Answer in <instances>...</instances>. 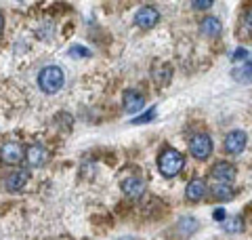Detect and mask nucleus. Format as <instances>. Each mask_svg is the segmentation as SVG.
<instances>
[{
  "label": "nucleus",
  "mask_w": 252,
  "mask_h": 240,
  "mask_svg": "<svg viewBox=\"0 0 252 240\" xmlns=\"http://www.w3.org/2000/svg\"><path fill=\"white\" fill-rule=\"evenodd\" d=\"M191 6H195V9H208V6H212V2L210 0H195Z\"/></svg>",
  "instance_id": "obj_20"
},
{
  "label": "nucleus",
  "mask_w": 252,
  "mask_h": 240,
  "mask_svg": "<svg viewBox=\"0 0 252 240\" xmlns=\"http://www.w3.org/2000/svg\"><path fill=\"white\" fill-rule=\"evenodd\" d=\"M231 74H233V78L238 80V82H252V59L244 61V66L235 68Z\"/></svg>",
  "instance_id": "obj_14"
},
{
  "label": "nucleus",
  "mask_w": 252,
  "mask_h": 240,
  "mask_svg": "<svg viewBox=\"0 0 252 240\" xmlns=\"http://www.w3.org/2000/svg\"><path fill=\"white\" fill-rule=\"evenodd\" d=\"M145 190H147V183L139 177H128L126 181H122V192L128 198H141L145 194Z\"/></svg>",
  "instance_id": "obj_9"
},
{
  "label": "nucleus",
  "mask_w": 252,
  "mask_h": 240,
  "mask_svg": "<svg viewBox=\"0 0 252 240\" xmlns=\"http://www.w3.org/2000/svg\"><path fill=\"white\" fill-rule=\"evenodd\" d=\"M200 30H202V34L204 36H208V38H217L220 32H223V26H220V21L217 19V17H206L202 21V26H200Z\"/></svg>",
  "instance_id": "obj_13"
},
{
  "label": "nucleus",
  "mask_w": 252,
  "mask_h": 240,
  "mask_svg": "<svg viewBox=\"0 0 252 240\" xmlns=\"http://www.w3.org/2000/svg\"><path fill=\"white\" fill-rule=\"evenodd\" d=\"M183 166H185V158L181 156V152L172 148H166L158 158V169H160L164 177H175V175L183 171Z\"/></svg>",
  "instance_id": "obj_2"
},
{
  "label": "nucleus",
  "mask_w": 252,
  "mask_h": 240,
  "mask_svg": "<svg viewBox=\"0 0 252 240\" xmlns=\"http://www.w3.org/2000/svg\"><path fill=\"white\" fill-rule=\"evenodd\" d=\"M225 232H229V234H238V232L244 230V219L240 217V215H235V217H227L225 223H223Z\"/></svg>",
  "instance_id": "obj_15"
},
{
  "label": "nucleus",
  "mask_w": 252,
  "mask_h": 240,
  "mask_svg": "<svg viewBox=\"0 0 252 240\" xmlns=\"http://www.w3.org/2000/svg\"><path fill=\"white\" fill-rule=\"evenodd\" d=\"M154 118H156V108H149L145 114H141V116H137L135 120H132V124H145V122H152Z\"/></svg>",
  "instance_id": "obj_18"
},
{
  "label": "nucleus",
  "mask_w": 252,
  "mask_h": 240,
  "mask_svg": "<svg viewBox=\"0 0 252 240\" xmlns=\"http://www.w3.org/2000/svg\"><path fill=\"white\" fill-rule=\"evenodd\" d=\"M120 240H135V238H130V236H128V238H120Z\"/></svg>",
  "instance_id": "obj_25"
},
{
  "label": "nucleus",
  "mask_w": 252,
  "mask_h": 240,
  "mask_svg": "<svg viewBox=\"0 0 252 240\" xmlns=\"http://www.w3.org/2000/svg\"><path fill=\"white\" fill-rule=\"evenodd\" d=\"M195 228H198V221H195L193 217H183V219L179 221V226H177V230L183 236H187L189 232H195Z\"/></svg>",
  "instance_id": "obj_16"
},
{
  "label": "nucleus",
  "mask_w": 252,
  "mask_h": 240,
  "mask_svg": "<svg viewBox=\"0 0 252 240\" xmlns=\"http://www.w3.org/2000/svg\"><path fill=\"white\" fill-rule=\"evenodd\" d=\"M212 192H215V196L219 200H229V198H233V190L227 186V183H219V186L212 188Z\"/></svg>",
  "instance_id": "obj_17"
},
{
  "label": "nucleus",
  "mask_w": 252,
  "mask_h": 240,
  "mask_svg": "<svg viewBox=\"0 0 252 240\" xmlns=\"http://www.w3.org/2000/svg\"><path fill=\"white\" fill-rule=\"evenodd\" d=\"M212 177H215L219 183H231L235 179V166L229 162H217L212 166Z\"/></svg>",
  "instance_id": "obj_8"
},
{
  "label": "nucleus",
  "mask_w": 252,
  "mask_h": 240,
  "mask_svg": "<svg viewBox=\"0 0 252 240\" xmlns=\"http://www.w3.org/2000/svg\"><path fill=\"white\" fill-rule=\"evenodd\" d=\"M23 148H21V143L17 141H6L2 148H0V160L6 164H19L21 160H23Z\"/></svg>",
  "instance_id": "obj_4"
},
{
  "label": "nucleus",
  "mask_w": 252,
  "mask_h": 240,
  "mask_svg": "<svg viewBox=\"0 0 252 240\" xmlns=\"http://www.w3.org/2000/svg\"><path fill=\"white\" fill-rule=\"evenodd\" d=\"M246 141H248V137L244 131H231V133H227L223 148L227 154H240V152H244V148H246Z\"/></svg>",
  "instance_id": "obj_6"
},
{
  "label": "nucleus",
  "mask_w": 252,
  "mask_h": 240,
  "mask_svg": "<svg viewBox=\"0 0 252 240\" xmlns=\"http://www.w3.org/2000/svg\"><path fill=\"white\" fill-rule=\"evenodd\" d=\"M215 219H217V221H223V219H225V209H217V211H215Z\"/></svg>",
  "instance_id": "obj_22"
},
{
  "label": "nucleus",
  "mask_w": 252,
  "mask_h": 240,
  "mask_svg": "<svg viewBox=\"0 0 252 240\" xmlns=\"http://www.w3.org/2000/svg\"><path fill=\"white\" fill-rule=\"evenodd\" d=\"M2 23H4V17H2V15H0V30H2Z\"/></svg>",
  "instance_id": "obj_24"
},
{
  "label": "nucleus",
  "mask_w": 252,
  "mask_h": 240,
  "mask_svg": "<svg viewBox=\"0 0 252 240\" xmlns=\"http://www.w3.org/2000/svg\"><path fill=\"white\" fill-rule=\"evenodd\" d=\"M158 21H160V13H158L156 6H141V9L137 11V15H135V23L143 30L154 28Z\"/></svg>",
  "instance_id": "obj_5"
},
{
  "label": "nucleus",
  "mask_w": 252,
  "mask_h": 240,
  "mask_svg": "<svg viewBox=\"0 0 252 240\" xmlns=\"http://www.w3.org/2000/svg\"><path fill=\"white\" fill-rule=\"evenodd\" d=\"M248 23L252 26V9H250V13H248Z\"/></svg>",
  "instance_id": "obj_23"
},
{
  "label": "nucleus",
  "mask_w": 252,
  "mask_h": 240,
  "mask_svg": "<svg viewBox=\"0 0 252 240\" xmlns=\"http://www.w3.org/2000/svg\"><path fill=\"white\" fill-rule=\"evenodd\" d=\"M26 183H28V171L19 169V171L9 173L4 186H6V190H9V192H21L23 188H26Z\"/></svg>",
  "instance_id": "obj_12"
},
{
  "label": "nucleus",
  "mask_w": 252,
  "mask_h": 240,
  "mask_svg": "<svg viewBox=\"0 0 252 240\" xmlns=\"http://www.w3.org/2000/svg\"><path fill=\"white\" fill-rule=\"evenodd\" d=\"M206 192H208V188L202 179H191L185 188V198L191 200V202H198V200H202L204 196H206Z\"/></svg>",
  "instance_id": "obj_11"
},
{
  "label": "nucleus",
  "mask_w": 252,
  "mask_h": 240,
  "mask_svg": "<svg viewBox=\"0 0 252 240\" xmlns=\"http://www.w3.org/2000/svg\"><path fill=\"white\" fill-rule=\"evenodd\" d=\"M26 158L30 166H42L46 162V158H49V152L42 143H32V146L26 150Z\"/></svg>",
  "instance_id": "obj_7"
},
{
  "label": "nucleus",
  "mask_w": 252,
  "mask_h": 240,
  "mask_svg": "<svg viewBox=\"0 0 252 240\" xmlns=\"http://www.w3.org/2000/svg\"><path fill=\"white\" fill-rule=\"evenodd\" d=\"M69 55H76V57H91V51L82 44H74L72 49H69Z\"/></svg>",
  "instance_id": "obj_19"
},
{
  "label": "nucleus",
  "mask_w": 252,
  "mask_h": 240,
  "mask_svg": "<svg viewBox=\"0 0 252 240\" xmlns=\"http://www.w3.org/2000/svg\"><path fill=\"white\" fill-rule=\"evenodd\" d=\"M189 150H191V154L195 158H200V160L208 158L210 152H212V139H210V135H206V133L193 135L191 143H189Z\"/></svg>",
  "instance_id": "obj_3"
},
{
  "label": "nucleus",
  "mask_w": 252,
  "mask_h": 240,
  "mask_svg": "<svg viewBox=\"0 0 252 240\" xmlns=\"http://www.w3.org/2000/svg\"><path fill=\"white\" fill-rule=\"evenodd\" d=\"M246 55H248V51H246V49H238V51L233 53V57H231V59H233V61H242L244 57H246Z\"/></svg>",
  "instance_id": "obj_21"
},
{
  "label": "nucleus",
  "mask_w": 252,
  "mask_h": 240,
  "mask_svg": "<svg viewBox=\"0 0 252 240\" xmlns=\"http://www.w3.org/2000/svg\"><path fill=\"white\" fill-rule=\"evenodd\" d=\"M145 106V97L141 95L139 91H126L124 93V110L128 112V114H135V112H141Z\"/></svg>",
  "instance_id": "obj_10"
},
{
  "label": "nucleus",
  "mask_w": 252,
  "mask_h": 240,
  "mask_svg": "<svg viewBox=\"0 0 252 240\" xmlns=\"http://www.w3.org/2000/svg\"><path fill=\"white\" fill-rule=\"evenodd\" d=\"M65 84V74L59 66H46L42 68V72L38 74V86L46 93V95H55L63 89Z\"/></svg>",
  "instance_id": "obj_1"
}]
</instances>
